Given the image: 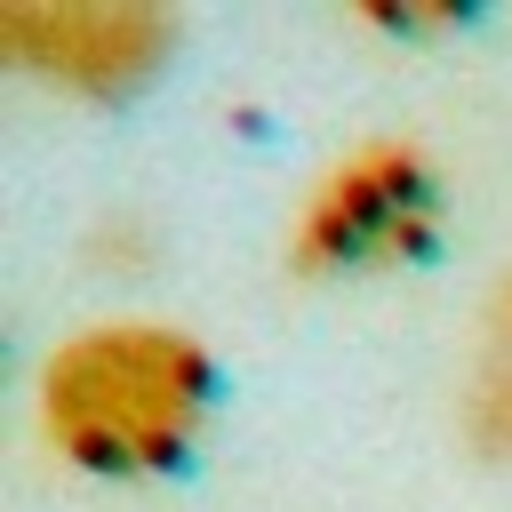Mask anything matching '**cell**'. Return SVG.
I'll list each match as a JSON object with an SVG mask.
<instances>
[{
    "label": "cell",
    "instance_id": "6da1fadb",
    "mask_svg": "<svg viewBox=\"0 0 512 512\" xmlns=\"http://www.w3.org/2000/svg\"><path fill=\"white\" fill-rule=\"evenodd\" d=\"M216 416V352L152 312H112L48 344L32 376L40 440L88 480L176 472Z\"/></svg>",
    "mask_w": 512,
    "mask_h": 512
},
{
    "label": "cell",
    "instance_id": "7a4b0ae2",
    "mask_svg": "<svg viewBox=\"0 0 512 512\" xmlns=\"http://www.w3.org/2000/svg\"><path fill=\"white\" fill-rule=\"evenodd\" d=\"M448 224V184L440 160L416 136H360L344 144L288 216V272L296 280H384L408 272L440 248Z\"/></svg>",
    "mask_w": 512,
    "mask_h": 512
},
{
    "label": "cell",
    "instance_id": "3957f363",
    "mask_svg": "<svg viewBox=\"0 0 512 512\" xmlns=\"http://www.w3.org/2000/svg\"><path fill=\"white\" fill-rule=\"evenodd\" d=\"M176 48V16L160 0H8L0 8V56L64 96L112 104L136 96Z\"/></svg>",
    "mask_w": 512,
    "mask_h": 512
},
{
    "label": "cell",
    "instance_id": "277c9868",
    "mask_svg": "<svg viewBox=\"0 0 512 512\" xmlns=\"http://www.w3.org/2000/svg\"><path fill=\"white\" fill-rule=\"evenodd\" d=\"M456 424L480 464H512V272H496L480 296V352H472Z\"/></svg>",
    "mask_w": 512,
    "mask_h": 512
}]
</instances>
